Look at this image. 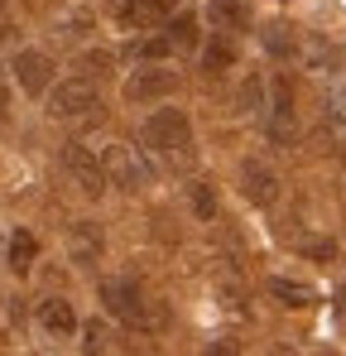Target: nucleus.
<instances>
[{
	"label": "nucleus",
	"instance_id": "obj_19",
	"mask_svg": "<svg viewBox=\"0 0 346 356\" xmlns=\"http://www.w3.org/2000/svg\"><path fill=\"white\" fill-rule=\"evenodd\" d=\"M270 298H279L284 308H313V284H303V280H288V275H274L270 280Z\"/></svg>",
	"mask_w": 346,
	"mask_h": 356
},
{
	"label": "nucleus",
	"instance_id": "obj_15",
	"mask_svg": "<svg viewBox=\"0 0 346 356\" xmlns=\"http://www.w3.org/2000/svg\"><path fill=\"white\" fill-rule=\"evenodd\" d=\"M265 102H270V82H265L260 72H245L240 87H236V97H231V111H236V116H255Z\"/></svg>",
	"mask_w": 346,
	"mask_h": 356
},
{
	"label": "nucleus",
	"instance_id": "obj_17",
	"mask_svg": "<svg viewBox=\"0 0 346 356\" xmlns=\"http://www.w3.org/2000/svg\"><path fill=\"white\" fill-rule=\"evenodd\" d=\"M5 260H10V275H19V280H24V275L34 270V260H39V241L29 236L24 227H19V232H10V250H5Z\"/></svg>",
	"mask_w": 346,
	"mask_h": 356
},
{
	"label": "nucleus",
	"instance_id": "obj_21",
	"mask_svg": "<svg viewBox=\"0 0 346 356\" xmlns=\"http://www.w3.org/2000/svg\"><path fill=\"white\" fill-rule=\"evenodd\" d=\"M207 15H212L222 29H245V5H240V0H212Z\"/></svg>",
	"mask_w": 346,
	"mask_h": 356
},
{
	"label": "nucleus",
	"instance_id": "obj_23",
	"mask_svg": "<svg viewBox=\"0 0 346 356\" xmlns=\"http://www.w3.org/2000/svg\"><path fill=\"white\" fill-rule=\"evenodd\" d=\"M106 347H111V327L101 318L82 323V352H106Z\"/></svg>",
	"mask_w": 346,
	"mask_h": 356
},
{
	"label": "nucleus",
	"instance_id": "obj_26",
	"mask_svg": "<svg viewBox=\"0 0 346 356\" xmlns=\"http://www.w3.org/2000/svg\"><path fill=\"white\" fill-rule=\"evenodd\" d=\"M332 116L346 120V82H337V92H332Z\"/></svg>",
	"mask_w": 346,
	"mask_h": 356
},
{
	"label": "nucleus",
	"instance_id": "obj_4",
	"mask_svg": "<svg viewBox=\"0 0 346 356\" xmlns=\"http://www.w3.org/2000/svg\"><path fill=\"white\" fill-rule=\"evenodd\" d=\"M183 92V77H178V67L169 63H145V67H135L130 77H125V102H169Z\"/></svg>",
	"mask_w": 346,
	"mask_h": 356
},
{
	"label": "nucleus",
	"instance_id": "obj_20",
	"mask_svg": "<svg viewBox=\"0 0 346 356\" xmlns=\"http://www.w3.org/2000/svg\"><path fill=\"white\" fill-rule=\"evenodd\" d=\"M92 24H97V15H92V10H82V5H72L67 15H58V39L82 44V39L92 34Z\"/></svg>",
	"mask_w": 346,
	"mask_h": 356
},
{
	"label": "nucleus",
	"instance_id": "obj_25",
	"mask_svg": "<svg viewBox=\"0 0 346 356\" xmlns=\"http://www.w3.org/2000/svg\"><path fill=\"white\" fill-rule=\"evenodd\" d=\"M135 54L145 63H164V58H173V44H169V34H154V39H145Z\"/></svg>",
	"mask_w": 346,
	"mask_h": 356
},
{
	"label": "nucleus",
	"instance_id": "obj_8",
	"mask_svg": "<svg viewBox=\"0 0 346 356\" xmlns=\"http://www.w3.org/2000/svg\"><path fill=\"white\" fill-rule=\"evenodd\" d=\"M63 169L77 183L82 197H101L106 193V169H101V154H92L87 145H67L63 149Z\"/></svg>",
	"mask_w": 346,
	"mask_h": 356
},
{
	"label": "nucleus",
	"instance_id": "obj_9",
	"mask_svg": "<svg viewBox=\"0 0 346 356\" xmlns=\"http://www.w3.org/2000/svg\"><path fill=\"white\" fill-rule=\"evenodd\" d=\"M34 323H39V332L49 337V342H72L77 332H82V318H77V308L67 303V298H39V308H34Z\"/></svg>",
	"mask_w": 346,
	"mask_h": 356
},
{
	"label": "nucleus",
	"instance_id": "obj_12",
	"mask_svg": "<svg viewBox=\"0 0 346 356\" xmlns=\"http://www.w3.org/2000/svg\"><path fill=\"white\" fill-rule=\"evenodd\" d=\"M169 15H173V0H120V10H115V19L125 29H149Z\"/></svg>",
	"mask_w": 346,
	"mask_h": 356
},
{
	"label": "nucleus",
	"instance_id": "obj_24",
	"mask_svg": "<svg viewBox=\"0 0 346 356\" xmlns=\"http://www.w3.org/2000/svg\"><path fill=\"white\" fill-rule=\"evenodd\" d=\"M111 54H106V49H87V54H82V58H77V67H82V77H92V82H97V77H106V72H111Z\"/></svg>",
	"mask_w": 346,
	"mask_h": 356
},
{
	"label": "nucleus",
	"instance_id": "obj_14",
	"mask_svg": "<svg viewBox=\"0 0 346 356\" xmlns=\"http://www.w3.org/2000/svg\"><path fill=\"white\" fill-rule=\"evenodd\" d=\"M164 34H169L173 54H192V49H202V29H197V15H192V10L169 15V19H164Z\"/></svg>",
	"mask_w": 346,
	"mask_h": 356
},
{
	"label": "nucleus",
	"instance_id": "obj_2",
	"mask_svg": "<svg viewBox=\"0 0 346 356\" xmlns=\"http://www.w3.org/2000/svg\"><path fill=\"white\" fill-rule=\"evenodd\" d=\"M97 106H101V92H97V82L82 77V72L49 87V116L53 120H87V116H97Z\"/></svg>",
	"mask_w": 346,
	"mask_h": 356
},
{
	"label": "nucleus",
	"instance_id": "obj_11",
	"mask_svg": "<svg viewBox=\"0 0 346 356\" xmlns=\"http://www.w3.org/2000/svg\"><path fill=\"white\" fill-rule=\"evenodd\" d=\"M106 255V236L92 227V222H77L72 232H67V260L72 265H82V270H92L97 260Z\"/></svg>",
	"mask_w": 346,
	"mask_h": 356
},
{
	"label": "nucleus",
	"instance_id": "obj_28",
	"mask_svg": "<svg viewBox=\"0 0 346 356\" xmlns=\"http://www.w3.org/2000/svg\"><path fill=\"white\" fill-rule=\"evenodd\" d=\"M5 15H10V0H0V24H5Z\"/></svg>",
	"mask_w": 346,
	"mask_h": 356
},
{
	"label": "nucleus",
	"instance_id": "obj_27",
	"mask_svg": "<svg viewBox=\"0 0 346 356\" xmlns=\"http://www.w3.org/2000/svg\"><path fill=\"white\" fill-rule=\"evenodd\" d=\"M5 120H10V87L0 82V125H5Z\"/></svg>",
	"mask_w": 346,
	"mask_h": 356
},
{
	"label": "nucleus",
	"instance_id": "obj_5",
	"mask_svg": "<svg viewBox=\"0 0 346 356\" xmlns=\"http://www.w3.org/2000/svg\"><path fill=\"white\" fill-rule=\"evenodd\" d=\"M10 72H15V87H19L24 97H49V87L58 82L53 58H49L44 49H19V54L10 58Z\"/></svg>",
	"mask_w": 346,
	"mask_h": 356
},
{
	"label": "nucleus",
	"instance_id": "obj_18",
	"mask_svg": "<svg viewBox=\"0 0 346 356\" xmlns=\"http://www.w3.org/2000/svg\"><path fill=\"white\" fill-rule=\"evenodd\" d=\"M188 207H192V217H197V222H217V217H222L217 188H212L207 178H192V183H188Z\"/></svg>",
	"mask_w": 346,
	"mask_h": 356
},
{
	"label": "nucleus",
	"instance_id": "obj_6",
	"mask_svg": "<svg viewBox=\"0 0 346 356\" xmlns=\"http://www.w3.org/2000/svg\"><path fill=\"white\" fill-rule=\"evenodd\" d=\"M101 169H106V183H115L120 193H140L149 183V164L130 145H106L101 149Z\"/></svg>",
	"mask_w": 346,
	"mask_h": 356
},
{
	"label": "nucleus",
	"instance_id": "obj_10",
	"mask_svg": "<svg viewBox=\"0 0 346 356\" xmlns=\"http://www.w3.org/2000/svg\"><path fill=\"white\" fill-rule=\"evenodd\" d=\"M240 193H245L255 207H274V202H279V174H274L265 159H245V164H240Z\"/></svg>",
	"mask_w": 346,
	"mask_h": 356
},
{
	"label": "nucleus",
	"instance_id": "obj_22",
	"mask_svg": "<svg viewBox=\"0 0 346 356\" xmlns=\"http://www.w3.org/2000/svg\"><path fill=\"white\" fill-rule=\"evenodd\" d=\"M298 250H303L308 260H318V265L337 260V241H332V236H303V241H298Z\"/></svg>",
	"mask_w": 346,
	"mask_h": 356
},
{
	"label": "nucleus",
	"instance_id": "obj_7",
	"mask_svg": "<svg viewBox=\"0 0 346 356\" xmlns=\"http://www.w3.org/2000/svg\"><path fill=\"white\" fill-rule=\"evenodd\" d=\"M270 140L274 145H293L298 140V106H293V82L288 77H274L270 82Z\"/></svg>",
	"mask_w": 346,
	"mask_h": 356
},
{
	"label": "nucleus",
	"instance_id": "obj_3",
	"mask_svg": "<svg viewBox=\"0 0 346 356\" xmlns=\"http://www.w3.org/2000/svg\"><path fill=\"white\" fill-rule=\"evenodd\" d=\"M97 298H101V308L111 313L115 323H125V327H145L149 323V298H145V289L135 280H101Z\"/></svg>",
	"mask_w": 346,
	"mask_h": 356
},
{
	"label": "nucleus",
	"instance_id": "obj_16",
	"mask_svg": "<svg viewBox=\"0 0 346 356\" xmlns=\"http://www.w3.org/2000/svg\"><path fill=\"white\" fill-rule=\"evenodd\" d=\"M240 63V49H236V39H226V34H217V39H207L202 44V72L207 77H222V72H231Z\"/></svg>",
	"mask_w": 346,
	"mask_h": 356
},
{
	"label": "nucleus",
	"instance_id": "obj_13",
	"mask_svg": "<svg viewBox=\"0 0 346 356\" xmlns=\"http://www.w3.org/2000/svg\"><path fill=\"white\" fill-rule=\"evenodd\" d=\"M260 39H265V54L274 63H298L303 58V39H298V29H288V24H270Z\"/></svg>",
	"mask_w": 346,
	"mask_h": 356
},
{
	"label": "nucleus",
	"instance_id": "obj_1",
	"mask_svg": "<svg viewBox=\"0 0 346 356\" xmlns=\"http://www.w3.org/2000/svg\"><path fill=\"white\" fill-rule=\"evenodd\" d=\"M140 140H145L154 154H188V149H192V120H188L183 106H159V111L145 116Z\"/></svg>",
	"mask_w": 346,
	"mask_h": 356
}]
</instances>
